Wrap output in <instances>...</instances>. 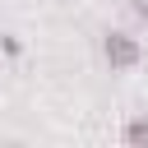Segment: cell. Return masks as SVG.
<instances>
[{"instance_id":"6da1fadb","label":"cell","mask_w":148,"mask_h":148,"mask_svg":"<svg viewBox=\"0 0 148 148\" xmlns=\"http://www.w3.org/2000/svg\"><path fill=\"white\" fill-rule=\"evenodd\" d=\"M102 56H106L111 69H130V65H139L143 46H139V37H130V32H106V37H102Z\"/></svg>"},{"instance_id":"7a4b0ae2","label":"cell","mask_w":148,"mask_h":148,"mask_svg":"<svg viewBox=\"0 0 148 148\" xmlns=\"http://www.w3.org/2000/svg\"><path fill=\"white\" fill-rule=\"evenodd\" d=\"M125 139H130V143H143V139H148V120H134V125L125 130Z\"/></svg>"},{"instance_id":"3957f363","label":"cell","mask_w":148,"mask_h":148,"mask_svg":"<svg viewBox=\"0 0 148 148\" xmlns=\"http://www.w3.org/2000/svg\"><path fill=\"white\" fill-rule=\"evenodd\" d=\"M125 5H130V14H134L139 23H148V0H125Z\"/></svg>"}]
</instances>
